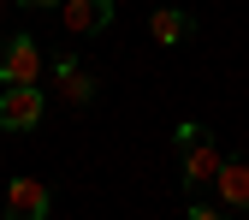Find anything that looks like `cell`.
Segmentation results:
<instances>
[{
  "mask_svg": "<svg viewBox=\"0 0 249 220\" xmlns=\"http://www.w3.org/2000/svg\"><path fill=\"white\" fill-rule=\"evenodd\" d=\"M53 89H59L66 107H89V101H95V78H89L77 60H66V54L53 60Z\"/></svg>",
  "mask_w": 249,
  "mask_h": 220,
  "instance_id": "cell-7",
  "label": "cell"
},
{
  "mask_svg": "<svg viewBox=\"0 0 249 220\" xmlns=\"http://www.w3.org/2000/svg\"><path fill=\"white\" fill-rule=\"evenodd\" d=\"M18 6H24V12H53L59 0H18Z\"/></svg>",
  "mask_w": 249,
  "mask_h": 220,
  "instance_id": "cell-10",
  "label": "cell"
},
{
  "mask_svg": "<svg viewBox=\"0 0 249 220\" xmlns=\"http://www.w3.org/2000/svg\"><path fill=\"white\" fill-rule=\"evenodd\" d=\"M0 6H6V0H0Z\"/></svg>",
  "mask_w": 249,
  "mask_h": 220,
  "instance_id": "cell-11",
  "label": "cell"
},
{
  "mask_svg": "<svg viewBox=\"0 0 249 220\" xmlns=\"http://www.w3.org/2000/svg\"><path fill=\"white\" fill-rule=\"evenodd\" d=\"M148 36L160 42V48H184V42L196 36V18L184 12V6H154L148 12Z\"/></svg>",
  "mask_w": 249,
  "mask_h": 220,
  "instance_id": "cell-8",
  "label": "cell"
},
{
  "mask_svg": "<svg viewBox=\"0 0 249 220\" xmlns=\"http://www.w3.org/2000/svg\"><path fill=\"white\" fill-rule=\"evenodd\" d=\"M59 24H66V36H101V30L113 24V0H59Z\"/></svg>",
  "mask_w": 249,
  "mask_h": 220,
  "instance_id": "cell-4",
  "label": "cell"
},
{
  "mask_svg": "<svg viewBox=\"0 0 249 220\" xmlns=\"http://www.w3.org/2000/svg\"><path fill=\"white\" fill-rule=\"evenodd\" d=\"M48 113L42 83H6L0 89V131H36Z\"/></svg>",
  "mask_w": 249,
  "mask_h": 220,
  "instance_id": "cell-2",
  "label": "cell"
},
{
  "mask_svg": "<svg viewBox=\"0 0 249 220\" xmlns=\"http://www.w3.org/2000/svg\"><path fill=\"white\" fill-rule=\"evenodd\" d=\"M220 214H226L220 197H213V202H208V197H190V220H220Z\"/></svg>",
  "mask_w": 249,
  "mask_h": 220,
  "instance_id": "cell-9",
  "label": "cell"
},
{
  "mask_svg": "<svg viewBox=\"0 0 249 220\" xmlns=\"http://www.w3.org/2000/svg\"><path fill=\"white\" fill-rule=\"evenodd\" d=\"M172 149H178V173H184V191H202V184H213V173H220V143H213V131L202 119H184L172 131Z\"/></svg>",
  "mask_w": 249,
  "mask_h": 220,
  "instance_id": "cell-1",
  "label": "cell"
},
{
  "mask_svg": "<svg viewBox=\"0 0 249 220\" xmlns=\"http://www.w3.org/2000/svg\"><path fill=\"white\" fill-rule=\"evenodd\" d=\"M53 208V191L42 179H6V214L12 220H42Z\"/></svg>",
  "mask_w": 249,
  "mask_h": 220,
  "instance_id": "cell-6",
  "label": "cell"
},
{
  "mask_svg": "<svg viewBox=\"0 0 249 220\" xmlns=\"http://www.w3.org/2000/svg\"><path fill=\"white\" fill-rule=\"evenodd\" d=\"M48 60L36 48V36H0V83H42Z\"/></svg>",
  "mask_w": 249,
  "mask_h": 220,
  "instance_id": "cell-3",
  "label": "cell"
},
{
  "mask_svg": "<svg viewBox=\"0 0 249 220\" xmlns=\"http://www.w3.org/2000/svg\"><path fill=\"white\" fill-rule=\"evenodd\" d=\"M213 191H220V208H226V214H249V149L220 161V173H213Z\"/></svg>",
  "mask_w": 249,
  "mask_h": 220,
  "instance_id": "cell-5",
  "label": "cell"
}]
</instances>
